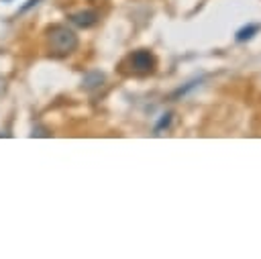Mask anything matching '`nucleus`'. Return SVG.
<instances>
[{
    "instance_id": "nucleus-1",
    "label": "nucleus",
    "mask_w": 261,
    "mask_h": 259,
    "mask_svg": "<svg viewBox=\"0 0 261 259\" xmlns=\"http://www.w3.org/2000/svg\"><path fill=\"white\" fill-rule=\"evenodd\" d=\"M47 51L51 57H67L71 55L77 45H80V39L75 35L73 29H69L67 24H51L47 29Z\"/></svg>"
},
{
    "instance_id": "nucleus-7",
    "label": "nucleus",
    "mask_w": 261,
    "mask_h": 259,
    "mask_svg": "<svg viewBox=\"0 0 261 259\" xmlns=\"http://www.w3.org/2000/svg\"><path fill=\"white\" fill-rule=\"evenodd\" d=\"M196 86H200V80H192V82H188L184 88H177V90L173 92V96H171V98H179V96H186V94H188L190 90H194Z\"/></svg>"
},
{
    "instance_id": "nucleus-3",
    "label": "nucleus",
    "mask_w": 261,
    "mask_h": 259,
    "mask_svg": "<svg viewBox=\"0 0 261 259\" xmlns=\"http://www.w3.org/2000/svg\"><path fill=\"white\" fill-rule=\"evenodd\" d=\"M67 18L77 29H90L100 20V14L96 10H77V12H71Z\"/></svg>"
},
{
    "instance_id": "nucleus-6",
    "label": "nucleus",
    "mask_w": 261,
    "mask_h": 259,
    "mask_svg": "<svg viewBox=\"0 0 261 259\" xmlns=\"http://www.w3.org/2000/svg\"><path fill=\"white\" fill-rule=\"evenodd\" d=\"M102 82H104V75H102L100 71H92V73L86 75V80H84V88H96V86H100Z\"/></svg>"
},
{
    "instance_id": "nucleus-2",
    "label": "nucleus",
    "mask_w": 261,
    "mask_h": 259,
    "mask_svg": "<svg viewBox=\"0 0 261 259\" xmlns=\"http://www.w3.org/2000/svg\"><path fill=\"white\" fill-rule=\"evenodd\" d=\"M126 65L135 75H149L157 67V59L149 49H137L126 57Z\"/></svg>"
},
{
    "instance_id": "nucleus-5",
    "label": "nucleus",
    "mask_w": 261,
    "mask_h": 259,
    "mask_svg": "<svg viewBox=\"0 0 261 259\" xmlns=\"http://www.w3.org/2000/svg\"><path fill=\"white\" fill-rule=\"evenodd\" d=\"M171 120H173V112H165V114H161L159 120H157V124L153 126V135H159L163 128H167V126L171 124Z\"/></svg>"
},
{
    "instance_id": "nucleus-8",
    "label": "nucleus",
    "mask_w": 261,
    "mask_h": 259,
    "mask_svg": "<svg viewBox=\"0 0 261 259\" xmlns=\"http://www.w3.org/2000/svg\"><path fill=\"white\" fill-rule=\"evenodd\" d=\"M37 4H39V0H29V4H24V6L20 8V12H24V10H29L31 6H37Z\"/></svg>"
},
{
    "instance_id": "nucleus-4",
    "label": "nucleus",
    "mask_w": 261,
    "mask_h": 259,
    "mask_svg": "<svg viewBox=\"0 0 261 259\" xmlns=\"http://www.w3.org/2000/svg\"><path fill=\"white\" fill-rule=\"evenodd\" d=\"M259 31H261V24H259V22H247L245 27H241V29L234 33V41H237V43H247V41H251Z\"/></svg>"
}]
</instances>
